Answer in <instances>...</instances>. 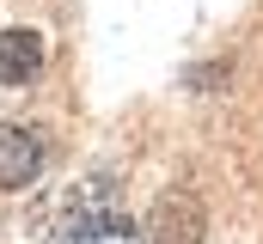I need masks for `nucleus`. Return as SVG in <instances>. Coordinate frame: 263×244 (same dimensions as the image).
Instances as JSON below:
<instances>
[{
  "label": "nucleus",
  "instance_id": "1",
  "mask_svg": "<svg viewBox=\"0 0 263 244\" xmlns=\"http://www.w3.org/2000/svg\"><path fill=\"white\" fill-rule=\"evenodd\" d=\"M110 220H123V183L110 177V171H92V177H80V183L62 189V214H55L62 244L80 238V232H98Z\"/></svg>",
  "mask_w": 263,
  "mask_h": 244
},
{
  "label": "nucleus",
  "instance_id": "2",
  "mask_svg": "<svg viewBox=\"0 0 263 244\" xmlns=\"http://www.w3.org/2000/svg\"><path fill=\"white\" fill-rule=\"evenodd\" d=\"M43 171V134L37 128H0V189H25Z\"/></svg>",
  "mask_w": 263,
  "mask_h": 244
},
{
  "label": "nucleus",
  "instance_id": "3",
  "mask_svg": "<svg viewBox=\"0 0 263 244\" xmlns=\"http://www.w3.org/2000/svg\"><path fill=\"white\" fill-rule=\"evenodd\" d=\"M147 226H153V244H202V201L196 195H165Z\"/></svg>",
  "mask_w": 263,
  "mask_h": 244
},
{
  "label": "nucleus",
  "instance_id": "4",
  "mask_svg": "<svg viewBox=\"0 0 263 244\" xmlns=\"http://www.w3.org/2000/svg\"><path fill=\"white\" fill-rule=\"evenodd\" d=\"M43 67V37L37 31H0V86H25Z\"/></svg>",
  "mask_w": 263,
  "mask_h": 244
},
{
  "label": "nucleus",
  "instance_id": "5",
  "mask_svg": "<svg viewBox=\"0 0 263 244\" xmlns=\"http://www.w3.org/2000/svg\"><path fill=\"white\" fill-rule=\"evenodd\" d=\"M67 244H141V238H135V226H129V220H110V226H98V232H80V238H67Z\"/></svg>",
  "mask_w": 263,
  "mask_h": 244
}]
</instances>
